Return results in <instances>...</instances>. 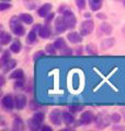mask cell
I'll return each instance as SVG.
<instances>
[{
	"label": "cell",
	"instance_id": "7c38bea8",
	"mask_svg": "<svg viewBox=\"0 0 125 131\" xmlns=\"http://www.w3.org/2000/svg\"><path fill=\"white\" fill-rule=\"evenodd\" d=\"M52 10V5L51 3H45L44 6H42L39 11H37V13H39V15L41 16V18H46L47 14L51 12Z\"/></svg>",
	"mask_w": 125,
	"mask_h": 131
},
{
	"label": "cell",
	"instance_id": "f546056e",
	"mask_svg": "<svg viewBox=\"0 0 125 131\" xmlns=\"http://www.w3.org/2000/svg\"><path fill=\"white\" fill-rule=\"evenodd\" d=\"M110 120L112 122H119L121 120V116L119 114H112L110 116Z\"/></svg>",
	"mask_w": 125,
	"mask_h": 131
},
{
	"label": "cell",
	"instance_id": "277c9868",
	"mask_svg": "<svg viewBox=\"0 0 125 131\" xmlns=\"http://www.w3.org/2000/svg\"><path fill=\"white\" fill-rule=\"evenodd\" d=\"M94 24L91 20H88V21H83L80 25V34L82 36H88L89 34H91L93 31Z\"/></svg>",
	"mask_w": 125,
	"mask_h": 131
},
{
	"label": "cell",
	"instance_id": "d590c367",
	"mask_svg": "<svg viewBox=\"0 0 125 131\" xmlns=\"http://www.w3.org/2000/svg\"><path fill=\"white\" fill-rule=\"evenodd\" d=\"M81 109V106H70V110H73V112H80Z\"/></svg>",
	"mask_w": 125,
	"mask_h": 131
},
{
	"label": "cell",
	"instance_id": "1f68e13d",
	"mask_svg": "<svg viewBox=\"0 0 125 131\" xmlns=\"http://www.w3.org/2000/svg\"><path fill=\"white\" fill-rule=\"evenodd\" d=\"M44 56H45V52H44V51H39V52H36V54H34V57H33V59L37 60L39 58H41V57H44Z\"/></svg>",
	"mask_w": 125,
	"mask_h": 131
},
{
	"label": "cell",
	"instance_id": "d4e9b609",
	"mask_svg": "<svg viewBox=\"0 0 125 131\" xmlns=\"http://www.w3.org/2000/svg\"><path fill=\"white\" fill-rule=\"evenodd\" d=\"M113 44H114V39H113V38L105 39L104 42H102V48H103V49H108V48H110Z\"/></svg>",
	"mask_w": 125,
	"mask_h": 131
},
{
	"label": "cell",
	"instance_id": "4dcf8cb0",
	"mask_svg": "<svg viewBox=\"0 0 125 131\" xmlns=\"http://www.w3.org/2000/svg\"><path fill=\"white\" fill-rule=\"evenodd\" d=\"M87 51H88V54H97V49L93 45H88L87 46Z\"/></svg>",
	"mask_w": 125,
	"mask_h": 131
},
{
	"label": "cell",
	"instance_id": "e0dca14e",
	"mask_svg": "<svg viewBox=\"0 0 125 131\" xmlns=\"http://www.w3.org/2000/svg\"><path fill=\"white\" fill-rule=\"evenodd\" d=\"M11 35L9 34V33H7L5 31L1 32V36H0V43H1V45H7L9 44L11 42Z\"/></svg>",
	"mask_w": 125,
	"mask_h": 131
},
{
	"label": "cell",
	"instance_id": "8fae6325",
	"mask_svg": "<svg viewBox=\"0 0 125 131\" xmlns=\"http://www.w3.org/2000/svg\"><path fill=\"white\" fill-rule=\"evenodd\" d=\"M67 38H68V40L70 43L78 44L82 40V35L79 34V33H77V32H70V33H68Z\"/></svg>",
	"mask_w": 125,
	"mask_h": 131
},
{
	"label": "cell",
	"instance_id": "3957f363",
	"mask_svg": "<svg viewBox=\"0 0 125 131\" xmlns=\"http://www.w3.org/2000/svg\"><path fill=\"white\" fill-rule=\"evenodd\" d=\"M62 18H64L66 24H67V26H68V28H74L75 26H76V23H77L76 16H75V14L70 10L62 11Z\"/></svg>",
	"mask_w": 125,
	"mask_h": 131
},
{
	"label": "cell",
	"instance_id": "7a4b0ae2",
	"mask_svg": "<svg viewBox=\"0 0 125 131\" xmlns=\"http://www.w3.org/2000/svg\"><path fill=\"white\" fill-rule=\"evenodd\" d=\"M44 119V114L43 113H35L34 116L32 117V119L29 121V127L31 130H39L42 127V122Z\"/></svg>",
	"mask_w": 125,
	"mask_h": 131
},
{
	"label": "cell",
	"instance_id": "f1b7e54d",
	"mask_svg": "<svg viewBox=\"0 0 125 131\" xmlns=\"http://www.w3.org/2000/svg\"><path fill=\"white\" fill-rule=\"evenodd\" d=\"M76 5H77L79 10H82L86 8L87 3H86V0H76Z\"/></svg>",
	"mask_w": 125,
	"mask_h": 131
},
{
	"label": "cell",
	"instance_id": "484cf974",
	"mask_svg": "<svg viewBox=\"0 0 125 131\" xmlns=\"http://www.w3.org/2000/svg\"><path fill=\"white\" fill-rule=\"evenodd\" d=\"M46 52L49 55H55L56 54V47L54 44H48L46 46Z\"/></svg>",
	"mask_w": 125,
	"mask_h": 131
},
{
	"label": "cell",
	"instance_id": "7402d4cb",
	"mask_svg": "<svg viewBox=\"0 0 125 131\" xmlns=\"http://www.w3.org/2000/svg\"><path fill=\"white\" fill-rule=\"evenodd\" d=\"M23 70H21V69H18V70H15L11 73L10 78L11 79H15V80H19V79H23Z\"/></svg>",
	"mask_w": 125,
	"mask_h": 131
},
{
	"label": "cell",
	"instance_id": "5b68a950",
	"mask_svg": "<svg viewBox=\"0 0 125 131\" xmlns=\"http://www.w3.org/2000/svg\"><path fill=\"white\" fill-rule=\"evenodd\" d=\"M1 104H2L3 108H5L6 110H11L15 106V102L13 101V97L8 94V95L3 96L2 101H1Z\"/></svg>",
	"mask_w": 125,
	"mask_h": 131
},
{
	"label": "cell",
	"instance_id": "30bf717a",
	"mask_svg": "<svg viewBox=\"0 0 125 131\" xmlns=\"http://www.w3.org/2000/svg\"><path fill=\"white\" fill-rule=\"evenodd\" d=\"M94 119L93 115L91 112H85L81 115V118H80V124L82 125H89L92 122V120Z\"/></svg>",
	"mask_w": 125,
	"mask_h": 131
},
{
	"label": "cell",
	"instance_id": "44dd1931",
	"mask_svg": "<svg viewBox=\"0 0 125 131\" xmlns=\"http://www.w3.org/2000/svg\"><path fill=\"white\" fill-rule=\"evenodd\" d=\"M10 50L12 52H14V54H18V52L21 50V43H20V40H14L13 43H12L11 45V47H10Z\"/></svg>",
	"mask_w": 125,
	"mask_h": 131
},
{
	"label": "cell",
	"instance_id": "e575fe53",
	"mask_svg": "<svg viewBox=\"0 0 125 131\" xmlns=\"http://www.w3.org/2000/svg\"><path fill=\"white\" fill-rule=\"evenodd\" d=\"M22 85H23V79H19L15 81V84H14L15 88H21Z\"/></svg>",
	"mask_w": 125,
	"mask_h": 131
},
{
	"label": "cell",
	"instance_id": "ffe728a7",
	"mask_svg": "<svg viewBox=\"0 0 125 131\" xmlns=\"http://www.w3.org/2000/svg\"><path fill=\"white\" fill-rule=\"evenodd\" d=\"M20 20L22 22L24 23H26V24H32L33 23V18L30 15V14H28V13H22V14H20Z\"/></svg>",
	"mask_w": 125,
	"mask_h": 131
},
{
	"label": "cell",
	"instance_id": "4316f807",
	"mask_svg": "<svg viewBox=\"0 0 125 131\" xmlns=\"http://www.w3.org/2000/svg\"><path fill=\"white\" fill-rule=\"evenodd\" d=\"M10 52H9V50H7V51H5L2 54V58H1V62H2V64L3 63H6L7 61H9L11 58H10Z\"/></svg>",
	"mask_w": 125,
	"mask_h": 131
},
{
	"label": "cell",
	"instance_id": "74e56055",
	"mask_svg": "<svg viewBox=\"0 0 125 131\" xmlns=\"http://www.w3.org/2000/svg\"><path fill=\"white\" fill-rule=\"evenodd\" d=\"M1 1H10V0H1Z\"/></svg>",
	"mask_w": 125,
	"mask_h": 131
},
{
	"label": "cell",
	"instance_id": "52a82bcc",
	"mask_svg": "<svg viewBox=\"0 0 125 131\" xmlns=\"http://www.w3.org/2000/svg\"><path fill=\"white\" fill-rule=\"evenodd\" d=\"M111 120L108 119L106 116H104L103 114H100L95 117V125H97L98 128H105V127L109 125V122Z\"/></svg>",
	"mask_w": 125,
	"mask_h": 131
},
{
	"label": "cell",
	"instance_id": "ac0fdd59",
	"mask_svg": "<svg viewBox=\"0 0 125 131\" xmlns=\"http://www.w3.org/2000/svg\"><path fill=\"white\" fill-rule=\"evenodd\" d=\"M62 121L65 122L66 125H72L73 122L75 121V118L74 116L70 113H67V112H65V113H62Z\"/></svg>",
	"mask_w": 125,
	"mask_h": 131
},
{
	"label": "cell",
	"instance_id": "83f0119b",
	"mask_svg": "<svg viewBox=\"0 0 125 131\" xmlns=\"http://www.w3.org/2000/svg\"><path fill=\"white\" fill-rule=\"evenodd\" d=\"M60 52H61V55H62V56H70V55L73 54V50H72V48H69V47L66 46L65 48H62V49H61Z\"/></svg>",
	"mask_w": 125,
	"mask_h": 131
},
{
	"label": "cell",
	"instance_id": "8992f818",
	"mask_svg": "<svg viewBox=\"0 0 125 131\" xmlns=\"http://www.w3.org/2000/svg\"><path fill=\"white\" fill-rule=\"evenodd\" d=\"M68 28V26H67V24H66V22H65V20H64V18L62 16H59V18H57L56 19V22H55V30H56V32L57 33H64L66 30Z\"/></svg>",
	"mask_w": 125,
	"mask_h": 131
},
{
	"label": "cell",
	"instance_id": "cb8c5ba5",
	"mask_svg": "<svg viewBox=\"0 0 125 131\" xmlns=\"http://www.w3.org/2000/svg\"><path fill=\"white\" fill-rule=\"evenodd\" d=\"M23 127H24V125H23L22 120L16 117L13 121V129L14 130H21V129H23Z\"/></svg>",
	"mask_w": 125,
	"mask_h": 131
},
{
	"label": "cell",
	"instance_id": "603a6c76",
	"mask_svg": "<svg viewBox=\"0 0 125 131\" xmlns=\"http://www.w3.org/2000/svg\"><path fill=\"white\" fill-rule=\"evenodd\" d=\"M54 45H55L56 49H59V50H61L62 48L66 47V43H65V39L64 38H57L55 40V43H54Z\"/></svg>",
	"mask_w": 125,
	"mask_h": 131
},
{
	"label": "cell",
	"instance_id": "836d02e7",
	"mask_svg": "<svg viewBox=\"0 0 125 131\" xmlns=\"http://www.w3.org/2000/svg\"><path fill=\"white\" fill-rule=\"evenodd\" d=\"M54 16H55V13H54V12H53V13H52V12H49V13L47 14V16H46V23L51 22L52 20L54 19Z\"/></svg>",
	"mask_w": 125,
	"mask_h": 131
},
{
	"label": "cell",
	"instance_id": "ba28073f",
	"mask_svg": "<svg viewBox=\"0 0 125 131\" xmlns=\"http://www.w3.org/2000/svg\"><path fill=\"white\" fill-rule=\"evenodd\" d=\"M49 120H51L54 125L59 126L62 120V114H60L58 110H54L49 114Z\"/></svg>",
	"mask_w": 125,
	"mask_h": 131
},
{
	"label": "cell",
	"instance_id": "2e32d148",
	"mask_svg": "<svg viewBox=\"0 0 125 131\" xmlns=\"http://www.w3.org/2000/svg\"><path fill=\"white\" fill-rule=\"evenodd\" d=\"M103 0H89V6L92 11H98L101 9Z\"/></svg>",
	"mask_w": 125,
	"mask_h": 131
},
{
	"label": "cell",
	"instance_id": "f35d334b",
	"mask_svg": "<svg viewBox=\"0 0 125 131\" xmlns=\"http://www.w3.org/2000/svg\"><path fill=\"white\" fill-rule=\"evenodd\" d=\"M25 1H28V0H25Z\"/></svg>",
	"mask_w": 125,
	"mask_h": 131
},
{
	"label": "cell",
	"instance_id": "d6986e66",
	"mask_svg": "<svg viewBox=\"0 0 125 131\" xmlns=\"http://www.w3.org/2000/svg\"><path fill=\"white\" fill-rule=\"evenodd\" d=\"M100 31H101V34L109 35V34L112 33V27L108 23H102L101 26H100Z\"/></svg>",
	"mask_w": 125,
	"mask_h": 131
},
{
	"label": "cell",
	"instance_id": "9c48e42d",
	"mask_svg": "<svg viewBox=\"0 0 125 131\" xmlns=\"http://www.w3.org/2000/svg\"><path fill=\"white\" fill-rule=\"evenodd\" d=\"M40 28H41V25H35L30 31V33H29V35L26 37V42L29 44H34L36 42V35H37V33H39Z\"/></svg>",
	"mask_w": 125,
	"mask_h": 131
},
{
	"label": "cell",
	"instance_id": "d6a6232c",
	"mask_svg": "<svg viewBox=\"0 0 125 131\" xmlns=\"http://www.w3.org/2000/svg\"><path fill=\"white\" fill-rule=\"evenodd\" d=\"M10 7H11V5H9V3H5V2H2L1 5H0V11H5L6 9H9Z\"/></svg>",
	"mask_w": 125,
	"mask_h": 131
},
{
	"label": "cell",
	"instance_id": "9a60e30c",
	"mask_svg": "<svg viewBox=\"0 0 125 131\" xmlns=\"http://www.w3.org/2000/svg\"><path fill=\"white\" fill-rule=\"evenodd\" d=\"M15 64H16V61L10 59L9 61H7L6 63H3V64H2V71L5 72V73L9 72L10 70H12V69L15 67Z\"/></svg>",
	"mask_w": 125,
	"mask_h": 131
},
{
	"label": "cell",
	"instance_id": "5bb4252c",
	"mask_svg": "<svg viewBox=\"0 0 125 131\" xmlns=\"http://www.w3.org/2000/svg\"><path fill=\"white\" fill-rule=\"evenodd\" d=\"M39 35L42 38H47V37L51 36V27H49L48 23H46L43 26H41L40 31H39Z\"/></svg>",
	"mask_w": 125,
	"mask_h": 131
},
{
	"label": "cell",
	"instance_id": "6da1fadb",
	"mask_svg": "<svg viewBox=\"0 0 125 131\" xmlns=\"http://www.w3.org/2000/svg\"><path fill=\"white\" fill-rule=\"evenodd\" d=\"M21 22L22 21H21L20 18H18V16H12L10 20V28H11L12 33L16 36H22V35H24V32H25Z\"/></svg>",
	"mask_w": 125,
	"mask_h": 131
},
{
	"label": "cell",
	"instance_id": "8d00e7d4",
	"mask_svg": "<svg viewBox=\"0 0 125 131\" xmlns=\"http://www.w3.org/2000/svg\"><path fill=\"white\" fill-rule=\"evenodd\" d=\"M41 129L43 130V131H44V130H45V131H52V128H49L48 126H42Z\"/></svg>",
	"mask_w": 125,
	"mask_h": 131
},
{
	"label": "cell",
	"instance_id": "4fadbf2b",
	"mask_svg": "<svg viewBox=\"0 0 125 131\" xmlns=\"http://www.w3.org/2000/svg\"><path fill=\"white\" fill-rule=\"evenodd\" d=\"M14 102H15V107L18 109H22L25 107V105H26V97L22 95V94H20V95L15 97Z\"/></svg>",
	"mask_w": 125,
	"mask_h": 131
}]
</instances>
